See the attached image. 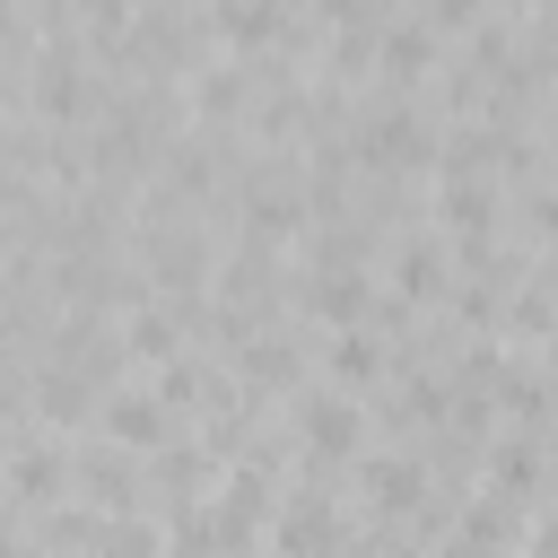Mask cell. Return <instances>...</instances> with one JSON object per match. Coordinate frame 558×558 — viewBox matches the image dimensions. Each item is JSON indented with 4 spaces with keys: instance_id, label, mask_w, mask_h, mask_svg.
Wrapping results in <instances>:
<instances>
[{
    "instance_id": "1",
    "label": "cell",
    "mask_w": 558,
    "mask_h": 558,
    "mask_svg": "<svg viewBox=\"0 0 558 558\" xmlns=\"http://www.w3.org/2000/svg\"><path fill=\"white\" fill-rule=\"evenodd\" d=\"M157 418H166V410H157L148 392H113V401H105V427H113L122 445H157V436H166Z\"/></svg>"
},
{
    "instance_id": "2",
    "label": "cell",
    "mask_w": 558,
    "mask_h": 558,
    "mask_svg": "<svg viewBox=\"0 0 558 558\" xmlns=\"http://www.w3.org/2000/svg\"><path fill=\"white\" fill-rule=\"evenodd\" d=\"M331 375H340V384H366V375H375V340L340 331V340H331Z\"/></svg>"
},
{
    "instance_id": "3",
    "label": "cell",
    "mask_w": 558,
    "mask_h": 558,
    "mask_svg": "<svg viewBox=\"0 0 558 558\" xmlns=\"http://www.w3.org/2000/svg\"><path fill=\"white\" fill-rule=\"evenodd\" d=\"M131 349H140V357H174V323H166V314H140V323H131Z\"/></svg>"
},
{
    "instance_id": "4",
    "label": "cell",
    "mask_w": 558,
    "mask_h": 558,
    "mask_svg": "<svg viewBox=\"0 0 558 558\" xmlns=\"http://www.w3.org/2000/svg\"><path fill=\"white\" fill-rule=\"evenodd\" d=\"M305 418H314V445H349V436H357V418H349L340 401H314Z\"/></svg>"
}]
</instances>
